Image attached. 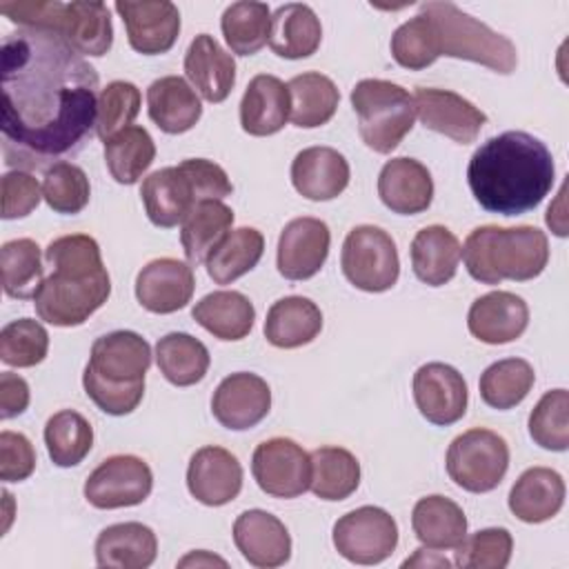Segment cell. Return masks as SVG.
Segmentation results:
<instances>
[{
    "label": "cell",
    "mask_w": 569,
    "mask_h": 569,
    "mask_svg": "<svg viewBox=\"0 0 569 569\" xmlns=\"http://www.w3.org/2000/svg\"><path fill=\"white\" fill-rule=\"evenodd\" d=\"M42 198L38 180L22 169H11L2 176V218L16 220L29 216Z\"/></svg>",
    "instance_id": "cell-52"
},
{
    "label": "cell",
    "mask_w": 569,
    "mask_h": 569,
    "mask_svg": "<svg viewBox=\"0 0 569 569\" xmlns=\"http://www.w3.org/2000/svg\"><path fill=\"white\" fill-rule=\"evenodd\" d=\"M413 400L422 418L447 427L467 411V382L462 373L447 362H427L413 373Z\"/></svg>",
    "instance_id": "cell-14"
},
{
    "label": "cell",
    "mask_w": 569,
    "mask_h": 569,
    "mask_svg": "<svg viewBox=\"0 0 569 569\" xmlns=\"http://www.w3.org/2000/svg\"><path fill=\"white\" fill-rule=\"evenodd\" d=\"M158 553V538L142 522L104 527L96 538V562L109 569H147Z\"/></svg>",
    "instance_id": "cell-28"
},
{
    "label": "cell",
    "mask_w": 569,
    "mask_h": 569,
    "mask_svg": "<svg viewBox=\"0 0 569 569\" xmlns=\"http://www.w3.org/2000/svg\"><path fill=\"white\" fill-rule=\"evenodd\" d=\"M2 153L42 169L76 153L96 129L98 73L58 33L24 29L2 42Z\"/></svg>",
    "instance_id": "cell-1"
},
{
    "label": "cell",
    "mask_w": 569,
    "mask_h": 569,
    "mask_svg": "<svg viewBox=\"0 0 569 569\" xmlns=\"http://www.w3.org/2000/svg\"><path fill=\"white\" fill-rule=\"evenodd\" d=\"M89 178L78 164L60 160L44 171L42 198L56 213H80L89 204Z\"/></svg>",
    "instance_id": "cell-47"
},
{
    "label": "cell",
    "mask_w": 569,
    "mask_h": 569,
    "mask_svg": "<svg viewBox=\"0 0 569 569\" xmlns=\"http://www.w3.org/2000/svg\"><path fill=\"white\" fill-rule=\"evenodd\" d=\"M187 489L198 502L222 507L238 498L242 489V465L224 447L207 445L189 460Z\"/></svg>",
    "instance_id": "cell-18"
},
{
    "label": "cell",
    "mask_w": 569,
    "mask_h": 569,
    "mask_svg": "<svg viewBox=\"0 0 569 569\" xmlns=\"http://www.w3.org/2000/svg\"><path fill=\"white\" fill-rule=\"evenodd\" d=\"M533 380L536 373L527 360L502 358L482 371L478 382L480 398L491 409H513L529 396Z\"/></svg>",
    "instance_id": "cell-43"
},
{
    "label": "cell",
    "mask_w": 569,
    "mask_h": 569,
    "mask_svg": "<svg viewBox=\"0 0 569 569\" xmlns=\"http://www.w3.org/2000/svg\"><path fill=\"white\" fill-rule=\"evenodd\" d=\"M420 13L431 22L438 58L471 60L505 76L516 69V44L453 2H425L420 4Z\"/></svg>",
    "instance_id": "cell-6"
},
{
    "label": "cell",
    "mask_w": 569,
    "mask_h": 569,
    "mask_svg": "<svg viewBox=\"0 0 569 569\" xmlns=\"http://www.w3.org/2000/svg\"><path fill=\"white\" fill-rule=\"evenodd\" d=\"M378 196L387 209L400 216H416L429 209L433 200V180L429 169L416 158H391L378 176Z\"/></svg>",
    "instance_id": "cell-22"
},
{
    "label": "cell",
    "mask_w": 569,
    "mask_h": 569,
    "mask_svg": "<svg viewBox=\"0 0 569 569\" xmlns=\"http://www.w3.org/2000/svg\"><path fill=\"white\" fill-rule=\"evenodd\" d=\"M565 505V480L556 469L531 467L509 491L511 513L529 525L551 520Z\"/></svg>",
    "instance_id": "cell-27"
},
{
    "label": "cell",
    "mask_w": 569,
    "mask_h": 569,
    "mask_svg": "<svg viewBox=\"0 0 569 569\" xmlns=\"http://www.w3.org/2000/svg\"><path fill=\"white\" fill-rule=\"evenodd\" d=\"M191 316L218 340H242L253 327L256 309L244 293L220 289L200 298Z\"/></svg>",
    "instance_id": "cell-34"
},
{
    "label": "cell",
    "mask_w": 569,
    "mask_h": 569,
    "mask_svg": "<svg viewBox=\"0 0 569 569\" xmlns=\"http://www.w3.org/2000/svg\"><path fill=\"white\" fill-rule=\"evenodd\" d=\"M251 473L273 498H298L311 482V456L291 438H269L253 449Z\"/></svg>",
    "instance_id": "cell-12"
},
{
    "label": "cell",
    "mask_w": 569,
    "mask_h": 569,
    "mask_svg": "<svg viewBox=\"0 0 569 569\" xmlns=\"http://www.w3.org/2000/svg\"><path fill=\"white\" fill-rule=\"evenodd\" d=\"M184 73L200 96L213 104L227 100L236 84L233 56L209 33H200L191 40L184 53Z\"/></svg>",
    "instance_id": "cell-25"
},
{
    "label": "cell",
    "mask_w": 569,
    "mask_h": 569,
    "mask_svg": "<svg viewBox=\"0 0 569 569\" xmlns=\"http://www.w3.org/2000/svg\"><path fill=\"white\" fill-rule=\"evenodd\" d=\"M222 36L236 56H253L269 44L271 11L267 2L242 0L224 9L220 20Z\"/></svg>",
    "instance_id": "cell-42"
},
{
    "label": "cell",
    "mask_w": 569,
    "mask_h": 569,
    "mask_svg": "<svg viewBox=\"0 0 569 569\" xmlns=\"http://www.w3.org/2000/svg\"><path fill=\"white\" fill-rule=\"evenodd\" d=\"M56 33L62 36L80 56L100 58L113 44L111 16L104 2H64Z\"/></svg>",
    "instance_id": "cell-29"
},
{
    "label": "cell",
    "mask_w": 569,
    "mask_h": 569,
    "mask_svg": "<svg viewBox=\"0 0 569 569\" xmlns=\"http://www.w3.org/2000/svg\"><path fill=\"white\" fill-rule=\"evenodd\" d=\"M391 56L393 60L411 71L427 69L438 60V49H436V38L431 22L418 13L402 22L393 36H391Z\"/></svg>",
    "instance_id": "cell-51"
},
{
    "label": "cell",
    "mask_w": 569,
    "mask_h": 569,
    "mask_svg": "<svg viewBox=\"0 0 569 569\" xmlns=\"http://www.w3.org/2000/svg\"><path fill=\"white\" fill-rule=\"evenodd\" d=\"M29 407V385L22 376L2 371L0 373V418L9 420Z\"/></svg>",
    "instance_id": "cell-55"
},
{
    "label": "cell",
    "mask_w": 569,
    "mask_h": 569,
    "mask_svg": "<svg viewBox=\"0 0 569 569\" xmlns=\"http://www.w3.org/2000/svg\"><path fill=\"white\" fill-rule=\"evenodd\" d=\"M151 365L149 342L127 329L93 340L82 373L84 393L109 416L131 413L144 396V373Z\"/></svg>",
    "instance_id": "cell-4"
},
{
    "label": "cell",
    "mask_w": 569,
    "mask_h": 569,
    "mask_svg": "<svg viewBox=\"0 0 569 569\" xmlns=\"http://www.w3.org/2000/svg\"><path fill=\"white\" fill-rule=\"evenodd\" d=\"M156 362L160 373L176 387H191L207 376L209 349L191 333L171 331L156 345Z\"/></svg>",
    "instance_id": "cell-39"
},
{
    "label": "cell",
    "mask_w": 569,
    "mask_h": 569,
    "mask_svg": "<svg viewBox=\"0 0 569 569\" xmlns=\"http://www.w3.org/2000/svg\"><path fill=\"white\" fill-rule=\"evenodd\" d=\"M180 567H189V565H220V567H227V562L222 560V558H218V556H211V553H207V551H193V553H189V556H184L180 562H178Z\"/></svg>",
    "instance_id": "cell-56"
},
{
    "label": "cell",
    "mask_w": 569,
    "mask_h": 569,
    "mask_svg": "<svg viewBox=\"0 0 569 569\" xmlns=\"http://www.w3.org/2000/svg\"><path fill=\"white\" fill-rule=\"evenodd\" d=\"M262 251V233L253 227H238L229 231L207 256V273L216 284H231L260 262Z\"/></svg>",
    "instance_id": "cell-38"
},
{
    "label": "cell",
    "mask_w": 569,
    "mask_h": 569,
    "mask_svg": "<svg viewBox=\"0 0 569 569\" xmlns=\"http://www.w3.org/2000/svg\"><path fill=\"white\" fill-rule=\"evenodd\" d=\"M36 469V451L31 440L20 431L0 433V478L4 482L27 480Z\"/></svg>",
    "instance_id": "cell-53"
},
{
    "label": "cell",
    "mask_w": 569,
    "mask_h": 569,
    "mask_svg": "<svg viewBox=\"0 0 569 569\" xmlns=\"http://www.w3.org/2000/svg\"><path fill=\"white\" fill-rule=\"evenodd\" d=\"M156 158V144L149 131L140 124L113 133L104 140V162L111 178L120 184H133L151 167Z\"/></svg>",
    "instance_id": "cell-41"
},
{
    "label": "cell",
    "mask_w": 569,
    "mask_h": 569,
    "mask_svg": "<svg viewBox=\"0 0 569 569\" xmlns=\"http://www.w3.org/2000/svg\"><path fill=\"white\" fill-rule=\"evenodd\" d=\"M113 7L124 22L127 40L133 51L142 56H158L167 53L176 44L180 33V11L173 2L118 0Z\"/></svg>",
    "instance_id": "cell-16"
},
{
    "label": "cell",
    "mask_w": 569,
    "mask_h": 569,
    "mask_svg": "<svg viewBox=\"0 0 569 569\" xmlns=\"http://www.w3.org/2000/svg\"><path fill=\"white\" fill-rule=\"evenodd\" d=\"M140 111V89L127 80L109 82L98 96L96 133L104 142L113 133L127 129Z\"/></svg>",
    "instance_id": "cell-50"
},
{
    "label": "cell",
    "mask_w": 569,
    "mask_h": 569,
    "mask_svg": "<svg viewBox=\"0 0 569 569\" xmlns=\"http://www.w3.org/2000/svg\"><path fill=\"white\" fill-rule=\"evenodd\" d=\"M322 329L320 307L305 296L276 300L264 320V338L278 349H298L309 345Z\"/></svg>",
    "instance_id": "cell-32"
},
{
    "label": "cell",
    "mask_w": 569,
    "mask_h": 569,
    "mask_svg": "<svg viewBox=\"0 0 569 569\" xmlns=\"http://www.w3.org/2000/svg\"><path fill=\"white\" fill-rule=\"evenodd\" d=\"M289 120L287 84L271 76L258 73L249 80L240 100V124L249 136H273Z\"/></svg>",
    "instance_id": "cell-26"
},
{
    "label": "cell",
    "mask_w": 569,
    "mask_h": 569,
    "mask_svg": "<svg viewBox=\"0 0 569 569\" xmlns=\"http://www.w3.org/2000/svg\"><path fill=\"white\" fill-rule=\"evenodd\" d=\"M196 276L191 264L176 258L147 262L136 278V298L151 313H173L191 300Z\"/></svg>",
    "instance_id": "cell-19"
},
{
    "label": "cell",
    "mask_w": 569,
    "mask_h": 569,
    "mask_svg": "<svg viewBox=\"0 0 569 569\" xmlns=\"http://www.w3.org/2000/svg\"><path fill=\"white\" fill-rule=\"evenodd\" d=\"M140 198L147 218L162 229L182 224L198 200L196 189L180 167H162L142 180Z\"/></svg>",
    "instance_id": "cell-24"
},
{
    "label": "cell",
    "mask_w": 569,
    "mask_h": 569,
    "mask_svg": "<svg viewBox=\"0 0 569 569\" xmlns=\"http://www.w3.org/2000/svg\"><path fill=\"white\" fill-rule=\"evenodd\" d=\"M460 256L467 273L482 284H500L502 280L525 282L545 271L549 240L545 231L531 224H485L467 236Z\"/></svg>",
    "instance_id": "cell-5"
},
{
    "label": "cell",
    "mask_w": 569,
    "mask_h": 569,
    "mask_svg": "<svg viewBox=\"0 0 569 569\" xmlns=\"http://www.w3.org/2000/svg\"><path fill=\"white\" fill-rule=\"evenodd\" d=\"M411 527L427 549H456L467 536L465 511L440 493L425 496L413 505Z\"/></svg>",
    "instance_id": "cell-35"
},
{
    "label": "cell",
    "mask_w": 569,
    "mask_h": 569,
    "mask_svg": "<svg viewBox=\"0 0 569 569\" xmlns=\"http://www.w3.org/2000/svg\"><path fill=\"white\" fill-rule=\"evenodd\" d=\"M320 40V18L309 4L287 2L271 13L269 47L276 56L287 60L309 58L318 51Z\"/></svg>",
    "instance_id": "cell-31"
},
{
    "label": "cell",
    "mask_w": 569,
    "mask_h": 569,
    "mask_svg": "<svg viewBox=\"0 0 569 569\" xmlns=\"http://www.w3.org/2000/svg\"><path fill=\"white\" fill-rule=\"evenodd\" d=\"M233 542L242 558L260 569L280 567L291 556V536L284 522L264 509H249L236 518Z\"/></svg>",
    "instance_id": "cell-20"
},
{
    "label": "cell",
    "mask_w": 569,
    "mask_h": 569,
    "mask_svg": "<svg viewBox=\"0 0 569 569\" xmlns=\"http://www.w3.org/2000/svg\"><path fill=\"white\" fill-rule=\"evenodd\" d=\"M153 473L149 465L131 453L102 460L84 482V498L96 509L133 507L149 498Z\"/></svg>",
    "instance_id": "cell-11"
},
{
    "label": "cell",
    "mask_w": 569,
    "mask_h": 569,
    "mask_svg": "<svg viewBox=\"0 0 569 569\" xmlns=\"http://www.w3.org/2000/svg\"><path fill=\"white\" fill-rule=\"evenodd\" d=\"M271 409L269 385L249 371H238L227 376L213 391L211 413L213 418L231 429L247 431L267 418Z\"/></svg>",
    "instance_id": "cell-17"
},
{
    "label": "cell",
    "mask_w": 569,
    "mask_h": 569,
    "mask_svg": "<svg viewBox=\"0 0 569 569\" xmlns=\"http://www.w3.org/2000/svg\"><path fill=\"white\" fill-rule=\"evenodd\" d=\"M449 478L471 493L493 491L509 469V447L491 429H469L456 436L447 449Z\"/></svg>",
    "instance_id": "cell-8"
},
{
    "label": "cell",
    "mask_w": 569,
    "mask_h": 569,
    "mask_svg": "<svg viewBox=\"0 0 569 569\" xmlns=\"http://www.w3.org/2000/svg\"><path fill=\"white\" fill-rule=\"evenodd\" d=\"M329 244L331 231L325 220L311 216L289 220L278 238L276 264L280 276L287 280L316 276L329 256Z\"/></svg>",
    "instance_id": "cell-15"
},
{
    "label": "cell",
    "mask_w": 569,
    "mask_h": 569,
    "mask_svg": "<svg viewBox=\"0 0 569 569\" xmlns=\"http://www.w3.org/2000/svg\"><path fill=\"white\" fill-rule=\"evenodd\" d=\"M44 445L53 465L76 467L93 447V429L82 413L62 409L47 420Z\"/></svg>",
    "instance_id": "cell-45"
},
{
    "label": "cell",
    "mask_w": 569,
    "mask_h": 569,
    "mask_svg": "<svg viewBox=\"0 0 569 569\" xmlns=\"http://www.w3.org/2000/svg\"><path fill=\"white\" fill-rule=\"evenodd\" d=\"M233 211L220 200H200L187 213L180 227V242L189 264L198 267L207 260L213 247L229 233Z\"/></svg>",
    "instance_id": "cell-37"
},
{
    "label": "cell",
    "mask_w": 569,
    "mask_h": 569,
    "mask_svg": "<svg viewBox=\"0 0 569 569\" xmlns=\"http://www.w3.org/2000/svg\"><path fill=\"white\" fill-rule=\"evenodd\" d=\"M398 545V525L380 507H358L333 525L336 551L356 565H378L387 560Z\"/></svg>",
    "instance_id": "cell-10"
},
{
    "label": "cell",
    "mask_w": 569,
    "mask_h": 569,
    "mask_svg": "<svg viewBox=\"0 0 569 569\" xmlns=\"http://www.w3.org/2000/svg\"><path fill=\"white\" fill-rule=\"evenodd\" d=\"M513 538L505 527L480 529L456 547V565L462 569H505L511 560Z\"/></svg>",
    "instance_id": "cell-49"
},
{
    "label": "cell",
    "mask_w": 569,
    "mask_h": 569,
    "mask_svg": "<svg viewBox=\"0 0 569 569\" xmlns=\"http://www.w3.org/2000/svg\"><path fill=\"white\" fill-rule=\"evenodd\" d=\"M413 104L425 129L442 133L458 144L473 142L487 124V116L473 102L449 89L418 87Z\"/></svg>",
    "instance_id": "cell-13"
},
{
    "label": "cell",
    "mask_w": 569,
    "mask_h": 569,
    "mask_svg": "<svg viewBox=\"0 0 569 569\" xmlns=\"http://www.w3.org/2000/svg\"><path fill=\"white\" fill-rule=\"evenodd\" d=\"M351 107L358 116L362 142L376 153H391L416 120L413 96L391 80L367 78L356 82Z\"/></svg>",
    "instance_id": "cell-7"
},
{
    "label": "cell",
    "mask_w": 569,
    "mask_h": 569,
    "mask_svg": "<svg viewBox=\"0 0 569 569\" xmlns=\"http://www.w3.org/2000/svg\"><path fill=\"white\" fill-rule=\"evenodd\" d=\"M345 278L362 291L380 293L391 289L400 276V258L393 238L373 224L353 227L340 253Z\"/></svg>",
    "instance_id": "cell-9"
},
{
    "label": "cell",
    "mask_w": 569,
    "mask_h": 569,
    "mask_svg": "<svg viewBox=\"0 0 569 569\" xmlns=\"http://www.w3.org/2000/svg\"><path fill=\"white\" fill-rule=\"evenodd\" d=\"M413 565H427V567H431V565H436V567H451V562L447 560V558H425V553H422V549H416V556L413 558H407L405 562H402V567H413Z\"/></svg>",
    "instance_id": "cell-57"
},
{
    "label": "cell",
    "mask_w": 569,
    "mask_h": 569,
    "mask_svg": "<svg viewBox=\"0 0 569 569\" xmlns=\"http://www.w3.org/2000/svg\"><path fill=\"white\" fill-rule=\"evenodd\" d=\"M349 162L333 147H307L291 162V182L296 191L316 202L338 198L349 184Z\"/></svg>",
    "instance_id": "cell-23"
},
{
    "label": "cell",
    "mask_w": 569,
    "mask_h": 569,
    "mask_svg": "<svg viewBox=\"0 0 569 569\" xmlns=\"http://www.w3.org/2000/svg\"><path fill=\"white\" fill-rule=\"evenodd\" d=\"M47 351L49 333L38 320L20 318L0 331V360L9 367H36L47 358Z\"/></svg>",
    "instance_id": "cell-48"
},
{
    "label": "cell",
    "mask_w": 569,
    "mask_h": 569,
    "mask_svg": "<svg viewBox=\"0 0 569 569\" xmlns=\"http://www.w3.org/2000/svg\"><path fill=\"white\" fill-rule=\"evenodd\" d=\"M289 120L300 129L327 124L340 102V91L333 80L318 71H305L287 82Z\"/></svg>",
    "instance_id": "cell-36"
},
{
    "label": "cell",
    "mask_w": 569,
    "mask_h": 569,
    "mask_svg": "<svg viewBox=\"0 0 569 569\" xmlns=\"http://www.w3.org/2000/svg\"><path fill=\"white\" fill-rule=\"evenodd\" d=\"M529 325L527 302L511 291H489L476 298L467 313V327L485 345L518 340Z\"/></svg>",
    "instance_id": "cell-21"
},
{
    "label": "cell",
    "mask_w": 569,
    "mask_h": 569,
    "mask_svg": "<svg viewBox=\"0 0 569 569\" xmlns=\"http://www.w3.org/2000/svg\"><path fill=\"white\" fill-rule=\"evenodd\" d=\"M178 167L191 180L198 200H222L233 191L227 171L207 158H187Z\"/></svg>",
    "instance_id": "cell-54"
},
{
    "label": "cell",
    "mask_w": 569,
    "mask_h": 569,
    "mask_svg": "<svg viewBox=\"0 0 569 569\" xmlns=\"http://www.w3.org/2000/svg\"><path fill=\"white\" fill-rule=\"evenodd\" d=\"M0 267L4 293L18 300H33L44 280L38 242L31 238H16L4 242L0 249Z\"/></svg>",
    "instance_id": "cell-44"
},
{
    "label": "cell",
    "mask_w": 569,
    "mask_h": 569,
    "mask_svg": "<svg viewBox=\"0 0 569 569\" xmlns=\"http://www.w3.org/2000/svg\"><path fill=\"white\" fill-rule=\"evenodd\" d=\"M309 489L329 502L349 498L360 485V462L342 447H318L311 453Z\"/></svg>",
    "instance_id": "cell-40"
},
{
    "label": "cell",
    "mask_w": 569,
    "mask_h": 569,
    "mask_svg": "<svg viewBox=\"0 0 569 569\" xmlns=\"http://www.w3.org/2000/svg\"><path fill=\"white\" fill-rule=\"evenodd\" d=\"M553 173V156L542 140L527 131H505L473 151L467 182L485 211L520 216L545 200Z\"/></svg>",
    "instance_id": "cell-2"
},
{
    "label": "cell",
    "mask_w": 569,
    "mask_h": 569,
    "mask_svg": "<svg viewBox=\"0 0 569 569\" xmlns=\"http://www.w3.org/2000/svg\"><path fill=\"white\" fill-rule=\"evenodd\" d=\"M569 393L567 389L547 391L529 413L531 440L549 451H567L569 447Z\"/></svg>",
    "instance_id": "cell-46"
},
{
    "label": "cell",
    "mask_w": 569,
    "mask_h": 569,
    "mask_svg": "<svg viewBox=\"0 0 569 569\" xmlns=\"http://www.w3.org/2000/svg\"><path fill=\"white\" fill-rule=\"evenodd\" d=\"M44 260L53 271L33 296L40 320L53 327H78L107 302L111 280L91 236L71 233L51 240Z\"/></svg>",
    "instance_id": "cell-3"
},
{
    "label": "cell",
    "mask_w": 569,
    "mask_h": 569,
    "mask_svg": "<svg viewBox=\"0 0 569 569\" xmlns=\"http://www.w3.org/2000/svg\"><path fill=\"white\" fill-rule=\"evenodd\" d=\"M411 267L420 282L429 287L447 284L460 262V240L442 224H429L411 240Z\"/></svg>",
    "instance_id": "cell-33"
},
{
    "label": "cell",
    "mask_w": 569,
    "mask_h": 569,
    "mask_svg": "<svg viewBox=\"0 0 569 569\" xmlns=\"http://www.w3.org/2000/svg\"><path fill=\"white\" fill-rule=\"evenodd\" d=\"M147 111L164 133H184L202 116V102L191 84L180 76H162L147 89Z\"/></svg>",
    "instance_id": "cell-30"
}]
</instances>
